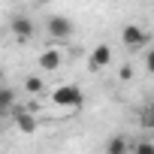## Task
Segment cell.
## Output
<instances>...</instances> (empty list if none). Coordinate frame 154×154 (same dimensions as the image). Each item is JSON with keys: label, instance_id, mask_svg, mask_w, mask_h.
Returning a JSON list of instances; mask_svg holds the SVG:
<instances>
[{"label": "cell", "instance_id": "1", "mask_svg": "<svg viewBox=\"0 0 154 154\" xmlns=\"http://www.w3.org/2000/svg\"><path fill=\"white\" fill-rule=\"evenodd\" d=\"M51 103L54 106H63V109H75V106L85 103V94L75 88V85H60V88L51 91Z\"/></svg>", "mask_w": 154, "mask_h": 154}, {"label": "cell", "instance_id": "11", "mask_svg": "<svg viewBox=\"0 0 154 154\" xmlns=\"http://www.w3.org/2000/svg\"><path fill=\"white\" fill-rule=\"evenodd\" d=\"M130 151H136V154H154V145L151 142H139V145H130Z\"/></svg>", "mask_w": 154, "mask_h": 154}, {"label": "cell", "instance_id": "10", "mask_svg": "<svg viewBox=\"0 0 154 154\" xmlns=\"http://www.w3.org/2000/svg\"><path fill=\"white\" fill-rule=\"evenodd\" d=\"M42 88H45V82L39 79V75H27V79H24V91H27V94H33V97H36Z\"/></svg>", "mask_w": 154, "mask_h": 154}, {"label": "cell", "instance_id": "6", "mask_svg": "<svg viewBox=\"0 0 154 154\" xmlns=\"http://www.w3.org/2000/svg\"><path fill=\"white\" fill-rule=\"evenodd\" d=\"M109 63H112V45L100 42V45L91 51V57H88V66H91V69H106Z\"/></svg>", "mask_w": 154, "mask_h": 154}, {"label": "cell", "instance_id": "7", "mask_svg": "<svg viewBox=\"0 0 154 154\" xmlns=\"http://www.w3.org/2000/svg\"><path fill=\"white\" fill-rule=\"evenodd\" d=\"M63 63V51L60 48H45L42 54H39V66L42 69H57Z\"/></svg>", "mask_w": 154, "mask_h": 154}, {"label": "cell", "instance_id": "13", "mask_svg": "<svg viewBox=\"0 0 154 154\" xmlns=\"http://www.w3.org/2000/svg\"><path fill=\"white\" fill-rule=\"evenodd\" d=\"M127 79H133V66H130V63L121 66V82H127Z\"/></svg>", "mask_w": 154, "mask_h": 154}, {"label": "cell", "instance_id": "8", "mask_svg": "<svg viewBox=\"0 0 154 154\" xmlns=\"http://www.w3.org/2000/svg\"><path fill=\"white\" fill-rule=\"evenodd\" d=\"M15 97H18V94H15V88H9L6 82L0 85V115H6V112L15 106Z\"/></svg>", "mask_w": 154, "mask_h": 154}, {"label": "cell", "instance_id": "3", "mask_svg": "<svg viewBox=\"0 0 154 154\" xmlns=\"http://www.w3.org/2000/svg\"><path fill=\"white\" fill-rule=\"evenodd\" d=\"M48 36L54 39H69L72 36V21L66 15H51L48 18Z\"/></svg>", "mask_w": 154, "mask_h": 154}, {"label": "cell", "instance_id": "4", "mask_svg": "<svg viewBox=\"0 0 154 154\" xmlns=\"http://www.w3.org/2000/svg\"><path fill=\"white\" fill-rule=\"evenodd\" d=\"M12 121H15V127H18L21 133H36V130H39V118H36V112L15 109V112H12Z\"/></svg>", "mask_w": 154, "mask_h": 154}, {"label": "cell", "instance_id": "5", "mask_svg": "<svg viewBox=\"0 0 154 154\" xmlns=\"http://www.w3.org/2000/svg\"><path fill=\"white\" fill-rule=\"evenodd\" d=\"M9 33H12L15 39H30V36L36 33V24H33L30 18H24V15H15V18L9 21Z\"/></svg>", "mask_w": 154, "mask_h": 154}, {"label": "cell", "instance_id": "2", "mask_svg": "<svg viewBox=\"0 0 154 154\" xmlns=\"http://www.w3.org/2000/svg\"><path fill=\"white\" fill-rule=\"evenodd\" d=\"M121 42L130 48V51H136V48H142V45H148V33L139 27V24H127L124 30H121Z\"/></svg>", "mask_w": 154, "mask_h": 154}, {"label": "cell", "instance_id": "12", "mask_svg": "<svg viewBox=\"0 0 154 154\" xmlns=\"http://www.w3.org/2000/svg\"><path fill=\"white\" fill-rule=\"evenodd\" d=\"M142 127H145V130L154 127V112H151V109H145V115H142Z\"/></svg>", "mask_w": 154, "mask_h": 154}, {"label": "cell", "instance_id": "9", "mask_svg": "<svg viewBox=\"0 0 154 154\" xmlns=\"http://www.w3.org/2000/svg\"><path fill=\"white\" fill-rule=\"evenodd\" d=\"M106 154H130V139H124V136H115V139L106 145Z\"/></svg>", "mask_w": 154, "mask_h": 154}, {"label": "cell", "instance_id": "14", "mask_svg": "<svg viewBox=\"0 0 154 154\" xmlns=\"http://www.w3.org/2000/svg\"><path fill=\"white\" fill-rule=\"evenodd\" d=\"M0 85H3V69H0Z\"/></svg>", "mask_w": 154, "mask_h": 154}]
</instances>
